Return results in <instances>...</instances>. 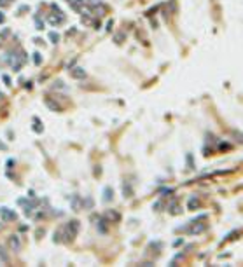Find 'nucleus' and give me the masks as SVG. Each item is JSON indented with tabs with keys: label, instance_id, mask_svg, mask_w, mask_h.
Wrapping results in <instances>:
<instances>
[{
	"label": "nucleus",
	"instance_id": "obj_8",
	"mask_svg": "<svg viewBox=\"0 0 243 267\" xmlns=\"http://www.w3.org/2000/svg\"><path fill=\"white\" fill-rule=\"evenodd\" d=\"M105 218H107V220H110V222H112V220H114V222H119V218H121V217H119V213H117V211H112V210H109V211L105 213Z\"/></svg>",
	"mask_w": 243,
	"mask_h": 267
},
{
	"label": "nucleus",
	"instance_id": "obj_26",
	"mask_svg": "<svg viewBox=\"0 0 243 267\" xmlns=\"http://www.w3.org/2000/svg\"><path fill=\"white\" fill-rule=\"evenodd\" d=\"M0 255H2V259H4V260H7V257H5L4 251H2V246H0Z\"/></svg>",
	"mask_w": 243,
	"mask_h": 267
},
{
	"label": "nucleus",
	"instance_id": "obj_17",
	"mask_svg": "<svg viewBox=\"0 0 243 267\" xmlns=\"http://www.w3.org/2000/svg\"><path fill=\"white\" fill-rule=\"evenodd\" d=\"M33 61H35V65H40V63H42L40 53H33Z\"/></svg>",
	"mask_w": 243,
	"mask_h": 267
},
{
	"label": "nucleus",
	"instance_id": "obj_12",
	"mask_svg": "<svg viewBox=\"0 0 243 267\" xmlns=\"http://www.w3.org/2000/svg\"><path fill=\"white\" fill-rule=\"evenodd\" d=\"M107 218L103 217V218H100V223H98V232H101V234H105L107 232Z\"/></svg>",
	"mask_w": 243,
	"mask_h": 267
},
{
	"label": "nucleus",
	"instance_id": "obj_22",
	"mask_svg": "<svg viewBox=\"0 0 243 267\" xmlns=\"http://www.w3.org/2000/svg\"><path fill=\"white\" fill-rule=\"evenodd\" d=\"M11 4V0H0V7H7Z\"/></svg>",
	"mask_w": 243,
	"mask_h": 267
},
{
	"label": "nucleus",
	"instance_id": "obj_2",
	"mask_svg": "<svg viewBox=\"0 0 243 267\" xmlns=\"http://www.w3.org/2000/svg\"><path fill=\"white\" fill-rule=\"evenodd\" d=\"M0 218L5 220V222H11V220H16L18 218V215H16V211L11 210V208L2 206V208H0Z\"/></svg>",
	"mask_w": 243,
	"mask_h": 267
},
{
	"label": "nucleus",
	"instance_id": "obj_6",
	"mask_svg": "<svg viewBox=\"0 0 243 267\" xmlns=\"http://www.w3.org/2000/svg\"><path fill=\"white\" fill-rule=\"evenodd\" d=\"M112 199H114L112 187H105V189H103V197H101V201H103V202H110Z\"/></svg>",
	"mask_w": 243,
	"mask_h": 267
},
{
	"label": "nucleus",
	"instance_id": "obj_14",
	"mask_svg": "<svg viewBox=\"0 0 243 267\" xmlns=\"http://www.w3.org/2000/svg\"><path fill=\"white\" fill-rule=\"evenodd\" d=\"M81 204H82L84 208H93V199H91V197H86V201L82 199Z\"/></svg>",
	"mask_w": 243,
	"mask_h": 267
},
{
	"label": "nucleus",
	"instance_id": "obj_24",
	"mask_svg": "<svg viewBox=\"0 0 243 267\" xmlns=\"http://www.w3.org/2000/svg\"><path fill=\"white\" fill-rule=\"evenodd\" d=\"M2 79H4V82H5V84H11V79H9V75H4Z\"/></svg>",
	"mask_w": 243,
	"mask_h": 267
},
{
	"label": "nucleus",
	"instance_id": "obj_15",
	"mask_svg": "<svg viewBox=\"0 0 243 267\" xmlns=\"http://www.w3.org/2000/svg\"><path fill=\"white\" fill-rule=\"evenodd\" d=\"M49 40L53 42V44H56V42L60 40V35H58L56 32H51V33H49Z\"/></svg>",
	"mask_w": 243,
	"mask_h": 267
},
{
	"label": "nucleus",
	"instance_id": "obj_5",
	"mask_svg": "<svg viewBox=\"0 0 243 267\" xmlns=\"http://www.w3.org/2000/svg\"><path fill=\"white\" fill-rule=\"evenodd\" d=\"M70 77H73V79H84L86 77V70L81 68V66L70 68Z\"/></svg>",
	"mask_w": 243,
	"mask_h": 267
},
{
	"label": "nucleus",
	"instance_id": "obj_1",
	"mask_svg": "<svg viewBox=\"0 0 243 267\" xmlns=\"http://www.w3.org/2000/svg\"><path fill=\"white\" fill-rule=\"evenodd\" d=\"M60 232H61V243H63V241H65V243H68V241H72V239L77 236V232H79V222H77V220H72V222H68L67 225L61 227Z\"/></svg>",
	"mask_w": 243,
	"mask_h": 267
},
{
	"label": "nucleus",
	"instance_id": "obj_19",
	"mask_svg": "<svg viewBox=\"0 0 243 267\" xmlns=\"http://www.w3.org/2000/svg\"><path fill=\"white\" fill-rule=\"evenodd\" d=\"M152 210H156V211L161 210V201H156L154 204H152Z\"/></svg>",
	"mask_w": 243,
	"mask_h": 267
},
{
	"label": "nucleus",
	"instance_id": "obj_7",
	"mask_svg": "<svg viewBox=\"0 0 243 267\" xmlns=\"http://www.w3.org/2000/svg\"><path fill=\"white\" fill-rule=\"evenodd\" d=\"M9 243H11V248L14 251H18L21 248V243H19V238H18V236H11V238H9Z\"/></svg>",
	"mask_w": 243,
	"mask_h": 267
},
{
	"label": "nucleus",
	"instance_id": "obj_20",
	"mask_svg": "<svg viewBox=\"0 0 243 267\" xmlns=\"http://www.w3.org/2000/svg\"><path fill=\"white\" fill-rule=\"evenodd\" d=\"M35 24H37V30H42V28H44V21H40V19H37Z\"/></svg>",
	"mask_w": 243,
	"mask_h": 267
},
{
	"label": "nucleus",
	"instance_id": "obj_13",
	"mask_svg": "<svg viewBox=\"0 0 243 267\" xmlns=\"http://www.w3.org/2000/svg\"><path fill=\"white\" fill-rule=\"evenodd\" d=\"M79 202H81V199H79V196H72V210H77L79 208Z\"/></svg>",
	"mask_w": 243,
	"mask_h": 267
},
{
	"label": "nucleus",
	"instance_id": "obj_21",
	"mask_svg": "<svg viewBox=\"0 0 243 267\" xmlns=\"http://www.w3.org/2000/svg\"><path fill=\"white\" fill-rule=\"evenodd\" d=\"M122 39H124V33H117V35H116V42H117V44L122 40Z\"/></svg>",
	"mask_w": 243,
	"mask_h": 267
},
{
	"label": "nucleus",
	"instance_id": "obj_3",
	"mask_svg": "<svg viewBox=\"0 0 243 267\" xmlns=\"http://www.w3.org/2000/svg\"><path fill=\"white\" fill-rule=\"evenodd\" d=\"M189 225H191V229H187V232H189V234H199V232H203L205 229H207V223H199V225H196L194 220H192Z\"/></svg>",
	"mask_w": 243,
	"mask_h": 267
},
{
	"label": "nucleus",
	"instance_id": "obj_10",
	"mask_svg": "<svg viewBox=\"0 0 243 267\" xmlns=\"http://www.w3.org/2000/svg\"><path fill=\"white\" fill-rule=\"evenodd\" d=\"M46 105L49 107L51 110H54V112H61V105H58V103H54V101H51L49 98H46Z\"/></svg>",
	"mask_w": 243,
	"mask_h": 267
},
{
	"label": "nucleus",
	"instance_id": "obj_11",
	"mask_svg": "<svg viewBox=\"0 0 243 267\" xmlns=\"http://www.w3.org/2000/svg\"><path fill=\"white\" fill-rule=\"evenodd\" d=\"M122 194H124V197H131L133 196V189H131L130 183H122Z\"/></svg>",
	"mask_w": 243,
	"mask_h": 267
},
{
	"label": "nucleus",
	"instance_id": "obj_9",
	"mask_svg": "<svg viewBox=\"0 0 243 267\" xmlns=\"http://www.w3.org/2000/svg\"><path fill=\"white\" fill-rule=\"evenodd\" d=\"M187 208H189V210H196V208H199V199L196 197V196H192V197L189 199V202H187Z\"/></svg>",
	"mask_w": 243,
	"mask_h": 267
},
{
	"label": "nucleus",
	"instance_id": "obj_4",
	"mask_svg": "<svg viewBox=\"0 0 243 267\" xmlns=\"http://www.w3.org/2000/svg\"><path fill=\"white\" fill-rule=\"evenodd\" d=\"M63 21H65V16H63V12H61V11H58L56 16H54V14L49 16V23L53 24V26H58V24H61Z\"/></svg>",
	"mask_w": 243,
	"mask_h": 267
},
{
	"label": "nucleus",
	"instance_id": "obj_25",
	"mask_svg": "<svg viewBox=\"0 0 243 267\" xmlns=\"http://www.w3.org/2000/svg\"><path fill=\"white\" fill-rule=\"evenodd\" d=\"M5 21V16H4V12H0V23H4Z\"/></svg>",
	"mask_w": 243,
	"mask_h": 267
},
{
	"label": "nucleus",
	"instance_id": "obj_23",
	"mask_svg": "<svg viewBox=\"0 0 243 267\" xmlns=\"http://www.w3.org/2000/svg\"><path fill=\"white\" fill-rule=\"evenodd\" d=\"M0 150H7V145H5V143L2 142V140H0Z\"/></svg>",
	"mask_w": 243,
	"mask_h": 267
},
{
	"label": "nucleus",
	"instance_id": "obj_18",
	"mask_svg": "<svg viewBox=\"0 0 243 267\" xmlns=\"http://www.w3.org/2000/svg\"><path fill=\"white\" fill-rule=\"evenodd\" d=\"M33 131H35V133H42V128H40V124L37 122V119H35V124H33Z\"/></svg>",
	"mask_w": 243,
	"mask_h": 267
},
{
	"label": "nucleus",
	"instance_id": "obj_16",
	"mask_svg": "<svg viewBox=\"0 0 243 267\" xmlns=\"http://www.w3.org/2000/svg\"><path fill=\"white\" fill-rule=\"evenodd\" d=\"M9 35H11V30H9V28H4V32L0 33V42H4L5 37H9Z\"/></svg>",
	"mask_w": 243,
	"mask_h": 267
}]
</instances>
